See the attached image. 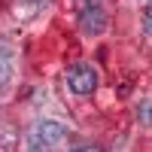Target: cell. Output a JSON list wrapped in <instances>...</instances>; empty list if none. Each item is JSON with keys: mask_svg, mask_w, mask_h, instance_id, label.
Wrapping results in <instances>:
<instances>
[{"mask_svg": "<svg viewBox=\"0 0 152 152\" xmlns=\"http://www.w3.org/2000/svg\"><path fill=\"white\" fill-rule=\"evenodd\" d=\"M64 140H67V128H64V125L52 122V119H43V122H37L31 128L28 146H31V152H52Z\"/></svg>", "mask_w": 152, "mask_h": 152, "instance_id": "6da1fadb", "label": "cell"}, {"mask_svg": "<svg viewBox=\"0 0 152 152\" xmlns=\"http://www.w3.org/2000/svg\"><path fill=\"white\" fill-rule=\"evenodd\" d=\"M67 85L73 94H91L97 88V70L91 64H76L67 70Z\"/></svg>", "mask_w": 152, "mask_h": 152, "instance_id": "7a4b0ae2", "label": "cell"}, {"mask_svg": "<svg viewBox=\"0 0 152 152\" xmlns=\"http://www.w3.org/2000/svg\"><path fill=\"white\" fill-rule=\"evenodd\" d=\"M107 28V15H104V9L100 6H94V9H85V12H79V31L82 34H100Z\"/></svg>", "mask_w": 152, "mask_h": 152, "instance_id": "3957f363", "label": "cell"}, {"mask_svg": "<svg viewBox=\"0 0 152 152\" xmlns=\"http://www.w3.org/2000/svg\"><path fill=\"white\" fill-rule=\"evenodd\" d=\"M12 76V49L0 40V82H6Z\"/></svg>", "mask_w": 152, "mask_h": 152, "instance_id": "277c9868", "label": "cell"}, {"mask_svg": "<svg viewBox=\"0 0 152 152\" xmlns=\"http://www.w3.org/2000/svg\"><path fill=\"white\" fill-rule=\"evenodd\" d=\"M143 28H146V34H152V0L146 3V9H143Z\"/></svg>", "mask_w": 152, "mask_h": 152, "instance_id": "5b68a950", "label": "cell"}, {"mask_svg": "<svg viewBox=\"0 0 152 152\" xmlns=\"http://www.w3.org/2000/svg\"><path fill=\"white\" fill-rule=\"evenodd\" d=\"M73 3H76V12H85V9L100 6V0H73Z\"/></svg>", "mask_w": 152, "mask_h": 152, "instance_id": "8992f818", "label": "cell"}, {"mask_svg": "<svg viewBox=\"0 0 152 152\" xmlns=\"http://www.w3.org/2000/svg\"><path fill=\"white\" fill-rule=\"evenodd\" d=\"M73 152H100L97 146H79V149H73Z\"/></svg>", "mask_w": 152, "mask_h": 152, "instance_id": "52a82bcc", "label": "cell"}, {"mask_svg": "<svg viewBox=\"0 0 152 152\" xmlns=\"http://www.w3.org/2000/svg\"><path fill=\"white\" fill-rule=\"evenodd\" d=\"M24 3H28V6H43L46 0H24Z\"/></svg>", "mask_w": 152, "mask_h": 152, "instance_id": "ba28073f", "label": "cell"}, {"mask_svg": "<svg viewBox=\"0 0 152 152\" xmlns=\"http://www.w3.org/2000/svg\"><path fill=\"white\" fill-rule=\"evenodd\" d=\"M149 122H152V116H149Z\"/></svg>", "mask_w": 152, "mask_h": 152, "instance_id": "9c48e42d", "label": "cell"}]
</instances>
